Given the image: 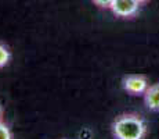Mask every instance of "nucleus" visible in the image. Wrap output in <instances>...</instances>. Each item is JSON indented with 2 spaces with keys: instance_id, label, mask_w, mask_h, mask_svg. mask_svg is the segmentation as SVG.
Returning <instances> with one entry per match:
<instances>
[{
  "instance_id": "obj_1",
  "label": "nucleus",
  "mask_w": 159,
  "mask_h": 139,
  "mask_svg": "<svg viewBox=\"0 0 159 139\" xmlns=\"http://www.w3.org/2000/svg\"><path fill=\"white\" fill-rule=\"evenodd\" d=\"M112 132L116 139H143L147 124L137 114H122L112 124Z\"/></svg>"
},
{
  "instance_id": "obj_2",
  "label": "nucleus",
  "mask_w": 159,
  "mask_h": 139,
  "mask_svg": "<svg viewBox=\"0 0 159 139\" xmlns=\"http://www.w3.org/2000/svg\"><path fill=\"white\" fill-rule=\"evenodd\" d=\"M140 3L137 0H112V13L122 18H130L139 11Z\"/></svg>"
},
{
  "instance_id": "obj_3",
  "label": "nucleus",
  "mask_w": 159,
  "mask_h": 139,
  "mask_svg": "<svg viewBox=\"0 0 159 139\" xmlns=\"http://www.w3.org/2000/svg\"><path fill=\"white\" fill-rule=\"evenodd\" d=\"M148 86V81L143 75H127L123 78L125 91L131 95H144Z\"/></svg>"
},
{
  "instance_id": "obj_4",
  "label": "nucleus",
  "mask_w": 159,
  "mask_h": 139,
  "mask_svg": "<svg viewBox=\"0 0 159 139\" xmlns=\"http://www.w3.org/2000/svg\"><path fill=\"white\" fill-rule=\"evenodd\" d=\"M145 106L152 111H159V83H154L147 88L144 93Z\"/></svg>"
},
{
  "instance_id": "obj_5",
  "label": "nucleus",
  "mask_w": 159,
  "mask_h": 139,
  "mask_svg": "<svg viewBox=\"0 0 159 139\" xmlns=\"http://www.w3.org/2000/svg\"><path fill=\"white\" fill-rule=\"evenodd\" d=\"M10 57H11L10 50H8L4 45H2V43H0V68H2V67H4L6 64L10 61Z\"/></svg>"
},
{
  "instance_id": "obj_6",
  "label": "nucleus",
  "mask_w": 159,
  "mask_h": 139,
  "mask_svg": "<svg viewBox=\"0 0 159 139\" xmlns=\"http://www.w3.org/2000/svg\"><path fill=\"white\" fill-rule=\"evenodd\" d=\"M0 139H13L10 128L2 121H0Z\"/></svg>"
},
{
  "instance_id": "obj_7",
  "label": "nucleus",
  "mask_w": 159,
  "mask_h": 139,
  "mask_svg": "<svg viewBox=\"0 0 159 139\" xmlns=\"http://www.w3.org/2000/svg\"><path fill=\"white\" fill-rule=\"evenodd\" d=\"M94 4H97L101 8H109L112 4V0H93Z\"/></svg>"
},
{
  "instance_id": "obj_8",
  "label": "nucleus",
  "mask_w": 159,
  "mask_h": 139,
  "mask_svg": "<svg viewBox=\"0 0 159 139\" xmlns=\"http://www.w3.org/2000/svg\"><path fill=\"white\" fill-rule=\"evenodd\" d=\"M2 117H3V110H2V106H0V121H2Z\"/></svg>"
},
{
  "instance_id": "obj_9",
  "label": "nucleus",
  "mask_w": 159,
  "mask_h": 139,
  "mask_svg": "<svg viewBox=\"0 0 159 139\" xmlns=\"http://www.w3.org/2000/svg\"><path fill=\"white\" fill-rule=\"evenodd\" d=\"M137 2L140 3V4H143V3H145V2H148V0H137Z\"/></svg>"
}]
</instances>
